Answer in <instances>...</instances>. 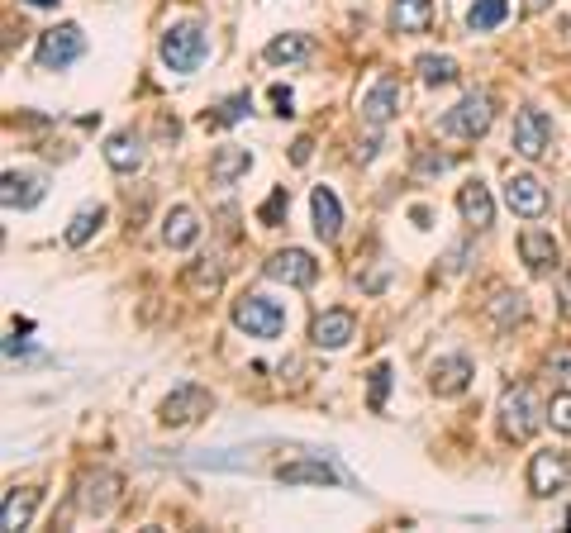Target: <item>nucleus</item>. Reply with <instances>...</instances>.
Instances as JSON below:
<instances>
[{"label":"nucleus","instance_id":"nucleus-1","mask_svg":"<svg viewBox=\"0 0 571 533\" xmlns=\"http://www.w3.org/2000/svg\"><path fill=\"white\" fill-rule=\"evenodd\" d=\"M158 53L172 72H196L200 62H205V53H210V39H205L200 24H172V29L162 34Z\"/></svg>","mask_w":571,"mask_h":533},{"label":"nucleus","instance_id":"nucleus-2","mask_svg":"<svg viewBox=\"0 0 571 533\" xmlns=\"http://www.w3.org/2000/svg\"><path fill=\"white\" fill-rule=\"evenodd\" d=\"M491 119H495L491 96H486V91H472V96H462L448 115L438 119V129L453 134V139H481V134L491 129Z\"/></svg>","mask_w":571,"mask_h":533},{"label":"nucleus","instance_id":"nucleus-3","mask_svg":"<svg viewBox=\"0 0 571 533\" xmlns=\"http://www.w3.org/2000/svg\"><path fill=\"white\" fill-rule=\"evenodd\" d=\"M234 324L248 338H276L286 329V310L267 296H238L234 300Z\"/></svg>","mask_w":571,"mask_h":533},{"label":"nucleus","instance_id":"nucleus-4","mask_svg":"<svg viewBox=\"0 0 571 533\" xmlns=\"http://www.w3.org/2000/svg\"><path fill=\"white\" fill-rule=\"evenodd\" d=\"M500 424H505V438H514V443H529L538 434V405H533L529 386H510L500 395Z\"/></svg>","mask_w":571,"mask_h":533},{"label":"nucleus","instance_id":"nucleus-5","mask_svg":"<svg viewBox=\"0 0 571 533\" xmlns=\"http://www.w3.org/2000/svg\"><path fill=\"white\" fill-rule=\"evenodd\" d=\"M215 410V395L205 391V386H177V391L162 400V424L167 429H181V424H196L200 415H210Z\"/></svg>","mask_w":571,"mask_h":533},{"label":"nucleus","instance_id":"nucleus-6","mask_svg":"<svg viewBox=\"0 0 571 533\" xmlns=\"http://www.w3.org/2000/svg\"><path fill=\"white\" fill-rule=\"evenodd\" d=\"M86 53V34H81L77 24H58V29H48L39 39V67H72V62Z\"/></svg>","mask_w":571,"mask_h":533},{"label":"nucleus","instance_id":"nucleus-7","mask_svg":"<svg viewBox=\"0 0 571 533\" xmlns=\"http://www.w3.org/2000/svg\"><path fill=\"white\" fill-rule=\"evenodd\" d=\"M510 143L519 158H543L552 148V119L543 115V110H519V115H514Z\"/></svg>","mask_w":571,"mask_h":533},{"label":"nucleus","instance_id":"nucleus-8","mask_svg":"<svg viewBox=\"0 0 571 533\" xmlns=\"http://www.w3.org/2000/svg\"><path fill=\"white\" fill-rule=\"evenodd\" d=\"M567 481H571V453H562V448H543V453H533V462H529V491L533 495L562 491Z\"/></svg>","mask_w":571,"mask_h":533},{"label":"nucleus","instance_id":"nucleus-9","mask_svg":"<svg viewBox=\"0 0 571 533\" xmlns=\"http://www.w3.org/2000/svg\"><path fill=\"white\" fill-rule=\"evenodd\" d=\"M267 277L286 281V286H310V281L319 277V262L305 253V248H286V253L267 257Z\"/></svg>","mask_w":571,"mask_h":533},{"label":"nucleus","instance_id":"nucleus-10","mask_svg":"<svg viewBox=\"0 0 571 533\" xmlns=\"http://www.w3.org/2000/svg\"><path fill=\"white\" fill-rule=\"evenodd\" d=\"M400 100H405V86H400L395 77H381L372 91L362 96V119H367L372 129H381V124H391V119H395Z\"/></svg>","mask_w":571,"mask_h":533},{"label":"nucleus","instance_id":"nucleus-11","mask_svg":"<svg viewBox=\"0 0 571 533\" xmlns=\"http://www.w3.org/2000/svg\"><path fill=\"white\" fill-rule=\"evenodd\" d=\"M505 205H510L514 215L524 219H538L548 210V191H543V181L529 177V172H519V177L505 181Z\"/></svg>","mask_w":571,"mask_h":533},{"label":"nucleus","instance_id":"nucleus-12","mask_svg":"<svg viewBox=\"0 0 571 533\" xmlns=\"http://www.w3.org/2000/svg\"><path fill=\"white\" fill-rule=\"evenodd\" d=\"M43 200V181L34 172H5L0 177V205L5 210H34Z\"/></svg>","mask_w":571,"mask_h":533},{"label":"nucleus","instance_id":"nucleus-13","mask_svg":"<svg viewBox=\"0 0 571 533\" xmlns=\"http://www.w3.org/2000/svg\"><path fill=\"white\" fill-rule=\"evenodd\" d=\"M115 500H119V476L115 472H96V476H86V481H81L77 510L81 514H105Z\"/></svg>","mask_w":571,"mask_h":533},{"label":"nucleus","instance_id":"nucleus-14","mask_svg":"<svg viewBox=\"0 0 571 533\" xmlns=\"http://www.w3.org/2000/svg\"><path fill=\"white\" fill-rule=\"evenodd\" d=\"M353 329H357V319L348 310H324L310 324V338H315V348H343L353 338Z\"/></svg>","mask_w":571,"mask_h":533},{"label":"nucleus","instance_id":"nucleus-15","mask_svg":"<svg viewBox=\"0 0 571 533\" xmlns=\"http://www.w3.org/2000/svg\"><path fill=\"white\" fill-rule=\"evenodd\" d=\"M457 210H462V219H467L472 229H491L495 224V200L481 181H467V186L457 191Z\"/></svg>","mask_w":571,"mask_h":533},{"label":"nucleus","instance_id":"nucleus-16","mask_svg":"<svg viewBox=\"0 0 571 533\" xmlns=\"http://www.w3.org/2000/svg\"><path fill=\"white\" fill-rule=\"evenodd\" d=\"M519 257L529 262V272H548L552 262H557V238H552L548 229H538V224H533V229L519 234Z\"/></svg>","mask_w":571,"mask_h":533},{"label":"nucleus","instance_id":"nucleus-17","mask_svg":"<svg viewBox=\"0 0 571 533\" xmlns=\"http://www.w3.org/2000/svg\"><path fill=\"white\" fill-rule=\"evenodd\" d=\"M429 381H434L438 395H462L472 386V362H467V357H438Z\"/></svg>","mask_w":571,"mask_h":533},{"label":"nucleus","instance_id":"nucleus-18","mask_svg":"<svg viewBox=\"0 0 571 533\" xmlns=\"http://www.w3.org/2000/svg\"><path fill=\"white\" fill-rule=\"evenodd\" d=\"M276 481H286V486H338L343 476L329 467V462H286V467H276Z\"/></svg>","mask_w":571,"mask_h":533},{"label":"nucleus","instance_id":"nucleus-19","mask_svg":"<svg viewBox=\"0 0 571 533\" xmlns=\"http://www.w3.org/2000/svg\"><path fill=\"white\" fill-rule=\"evenodd\" d=\"M434 20V0H395L391 5V24L400 34H429Z\"/></svg>","mask_w":571,"mask_h":533},{"label":"nucleus","instance_id":"nucleus-20","mask_svg":"<svg viewBox=\"0 0 571 533\" xmlns=\"http://www.w3.org/2000/svg\"><path fill=\"white\" fill-rule=\"evenodd\" d=\"M310 210H315V234L319 238H338L343 229V205L329 186H315V196H310Z\"/></svg>","mask_w":571,"mask_h":533},{"label":"nucleus","instance_id":"nucleus-21","mask_svg":"<svg viewBox=\"0 0 571 533\" xmlns=\"http://www.w3.org/2000/svg\"><path fill=\"white\" fill-rule=\"evenodd\" d=\"M196 238H200L196 210H186V205L167 210V219H162V243H167V248H191Z\"/></svg>","mask_w":571,"mask_h":533},{"label":"nucleus","instance_id":"nucleus-22","mask_svg":"<svg viewBox=\"0 0 571 533\" xmlns=\"http://www.w3.org/2000/svg\"><path fill=\"white\" fill-rule=\"evenodd\" d=\"M248 167H253V153H248V148H219L215 162H210V181L229 186V181L248 177Z\"/></svg>","mask_w":571,"mask_h":533},{"label":"nucleus","instance_id":"nucleus-23","mask_svg":"<svg viewBox=\"0 0 571 533\" xmlns=\"http://www.w3.org/2000/svg\"><path fill=\"white\" fill-rule=\"evenodd\" d=\"M39 510V491H10L5 495V510H0V529H24L29 519Z\"/></svg>","mask_w":571,"mask_h":533},{"label":"nucleus","instance_id":"nucleus-24","mask_svg":"<svg viewBox=\"0 0 571 533\" xmlns=\"http://www.w3.org/2000/svg\"><path fill=\"white\" fill-rule=\"evenodd\" d=\"M105 162H110L115 172H124V177H129V172H138V167H143V148H138L134 134H115V139L105 143Z\"/></svg>","mask_w":571,"mask_h":533},{"label":"nucleus","instance_id":"nucleus-25","mask_svg":"<svg viewBox=\"0 0 571 533\" xmlns=\"http://www.w3.org/2000/svg\"><path fill=\"white\" fill-rule=\"evenodd\" d=\"M305 58H310V39L305 34H276L267 43V62H276V67H296Z\"/></svg>","mask_w":571,"mask_h":533},{"label":"nucleus","instance_id":"nucleus-26","mask_svg":"<svg viewBox=\"0 0 571 533\" xmlns=\"http://www.w3.org/2000/svg\"><path fill=\"white\" fill-rule=\"evenodd\" d=\"M248 110H253V100H248V91H238V96L219 100L215 110H205V129H224V124H238V119H248Z\"/></svg>","mask_w":571,"mask_h":533},{"label":"nucleus","instance_id":"nucleus-27","mask_svg":"<svg viewBox=\"0 0 571 533\" xmlns=\"http://www.w3.org/2000/svg\"><path fill=\"white\" fill-rule=\"evenodd\" d=\"M505 15H510V0H476L472 10H467V29H472V34H486L495 24H505Z\"/></svg>","mask_w":571,"mask_h":533},{"label":"nucleus","instance_id":"nucleus-28","mask_svg":"<svg viewBox=\"0 0 571 533\" xmlns=\"http://www.w3.org/2000/svg\"><path fill=\"white\" fill-rule=\"evenodd\" d=\"M100 224H105V205H86V210H77V215H72V224H67V243H72V248H81V243L96 234Z\"/></svg>","mask_w":571,"mask_h":533},{"label":"nucleus","instance_id":"nucleus-29","mask_svg":"<svg viewBox=\"0 0 571 533\" xmlns=\"http://www.w3.org/2000/svg\"><path fill=\"white\" fill-rule=\"evenodd\" d=\"M414 67H419V77L429 81V86H448V81L457 77V62L453 58H438V53H424Z\"/></svg>","mask_w":571,"mask_h":533},{"label":"nucleus","instance_id":"nucleus-30","mask_svg":"<svg viewBox=\"0 0 571 533\" xmlns=\"http://www.w3.org/2000/svg\"><path fill=\"white\" fill-rule=\"evenodd\" d=\"M186 281H191L196 291H219V281H224V267H219L215 257H200L196 267L186 272Z\"/></svg>","mask_w":571,"mask_h":533},{"label":"nucleus","instance_id":"nucleus-31","mask_svg":"<svg viewBox=\"0 0 571 533\" xmlns=\"http://www.w3.org/2000/svg\"><path fill=\"white\" fill-rule=\"evenodd\" d=\"M491 315L500 319V324H514V319H524V296H519V291H500V296H495V305H491Z\"/></svg>","mask_w":571,"mask_h":533},{"label":"nucleus","instance_id":"nucleus-32","mask_svg":"<svg viewBox=\"0 0 571 533\" xmlns=\"http://www.w3.org/2000/svg\"><path fill=\"white\" fill-rule=\"evenodd\" d=\"M548 419H552V429H557V434H571V391L552 395V405H548Z\"/></svg>","mask_w":571,"mask_h":533},{"label":"nucleus","instance_id":"nucleus-33","mask_svg":"<svg viewBox=\"0 0 571 533\" xmlns=\"http://www.w3.org/2000/svg\"><path fill=\"white\" fill-rule=\"evenodd\" d=\"M386 391H391V367H372V400L367 405H372L376 415L386 410Z\"/></svg>","mask_w":571,"mask_h":533},{"label":"nucleus","instance_id":"nucleus-34","mask_svg":"<svg viewBox=\"0 0 571 533\" xmlns=\"http://www.w3.org/2000/svg\"><path fill=\"white\" fill-rule=\"evenodd\" d=\"M286 205H291V196H286V186H276L272 191V200H267V205H262V224H276V219H281V210H286Z\"/></svg>","mask_w":571,"mask_h":533},{"label":"nucleus","instance_id":"nucleus-35","mask_svg":"<svg viewBox=\"0 0 571 533\" xmlns=\"http://www.w3.org/2000/svg\"><path fill=\"white\" fill-rule=\"evenodd\" d=\"M272 105H276V115H296L291 105H296V96L286 91V86H272Z\"/></svg>","mask_w":571,"mask_h":533},{"label":"nucleus","instance_id":"nucleus-36","mask_svg":"<svg viewBox=\"0 0 571 533\" xmlns=\"http://www.w3.org/2000/svg\"><path fill=\"white\" fill-rule=\"evenodd\" d=\"M310 148H315L310 139H296V143H291V162H300V167H305V162H310Z\"/></svg>","mask_w":571,"mask_h":533},{"label":"nucleus","instance_id":"nucleus-37","mask_svg":"<svg viewBox=\"0 0 571 533\" xmlns=\"http://www.w3.org/2000/svg\"><path fill=\"white\" fill-rule=\"evenodd\" d=\"M562 315L571 319V267L562 272Z\"/></svg>","mask_w":571,"mask_h":533},{"label":"nucleus","instance_id":"nucleus-38","mask_svg":"<svg viewBox=\"0 0 571 533\" xmlns=\"http://www.w3.org/2000/svg\"><path fill=\"white\" fill-rule=\"evenodd\" d=\"M443 167H448V158H434V153L419 158V172H443Z\"/></svg>","mask_w":571,"mask_h":533},{"label":"nucleus","instance_id":"nucleus-39","mask_svg":"<svg viewBox=\"0 0 571 533\" xmlns=\"http://www.w3.org/2000/svg\"><path fill=\"white\" fill-rule=\"evenodd\" d=\"M524 10H529V15H538V10H548V0H524Z\"/></svg>","mask_w":571,"mask_h":533},{"label":"nucleus","instance_id":"nucleus-40","mask_svg":"<svg viewBox=\"0 0 571 533\" xmlns=\"http://www.w3.org/2000/svg\"><path fill=\"white\" fill-rule=\"evenodd\" d=\"M552 362H557L562 372H571V353H557V357H552Z\"/></svg>","mask_w":571,"mask_h":533},{"label":"nucleus","instance_id":"nucleus-41","mask_svg":"<svg viewBox=\"0 0 571 533\" xmlns=\"http://www.w3.org/2000/svg\"><path fill=\"white\" fill-rule=\"evenodd\" d=\"M29 5H53V0H29Z\"/></svg>","mask_w":571,"mask_h":533}]
</instances>
